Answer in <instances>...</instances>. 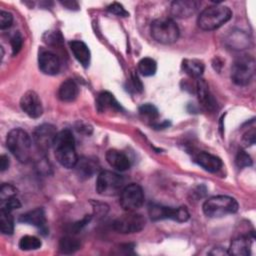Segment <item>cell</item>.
<instances>
[{
    "instance_id": "19",
    "label": "cell",
    "mask_w": 256,
    "mask_h": 256,
    "mask_svg": "<svg viewBox=\"0 0 256 256\" xmlns=\"http://www.w3.org/2000/svg\"><path fill=\"white\" fill-rule=\"evenodd\" d=\"M252 239L249 235H239L234 238L228 248V254L234 256H247L251 251Z\"/></svg>"
},
{
    "instance_id": "1",
    "label": "cell",
    "mask_w": 256,
    "mask_h": 256,
    "mask_svg": "<svg viewBox=\"0 0 256 256\" xmlns=\"http://www.w3.org/2000/svg\"><path fill=\"white\" fill-rule=\"evenodd\" d=\"M53 149L55 158L60 165L67 169L74 168L78 161V156L75 149V139L69 129H64L57 133Z\"/></svg>"
},
{
    "instance_id": "7",
    "label": "cell",
    "mask_w": 256,
    "mask_h": 256,
    "mask_svg": "<svg viewBox=\"0 0 256 256\" xmlns=\"http://www.w3.org/2000/svg\"><path fill=\"white\" fill-rule=\"evenodd\" d=\"M124 188V179L119 174L104 170L98 174L96 181V191L102 196H116Z\"/></svg>"
},
{
    "instance_id": "2",
    "label": "cell",
    "mask_w": 256,
    "mask_h": 256,
    "mask_svg": "<svg viewBox=\"0 0 256 256\" xmlns=\"http://www.w3.org/2000/svg\"><path fill=\"white\" fill-rule=\"evenodd\" d=\"M231 17L232 11L229 7L215 4L208 6L200 13L197 18V24L202 30L212 31L228 22Z\"/></svg>"
},
{
    "instance_id": "43",
    "label": "cell",
    "mask_w": 256,
    "mask_h": 256,
    "mask_svg": "<svg viewBox=\"0 0 256 256\" xmlns=\"http://www.w3.org/2000/svg\"><path fill=\"white\" fill-rule=\"evenodd\" d=\"M52 38H53V39H55V35H54ZM53 41H54V43H57V40H53Z\"/></svg>"
},
{
    "instance_id": "31",
    "label": "cell",
    "mask_w": 256,
    "mask_h": 256,
    "mask_svg": "<svg viewBox=\"0 0 256 256\" xmlns=\"http://www.w3.org/2000/svg\"><path fill=\"white\" fill-rule=\"evenodd\" d=\"M16 194H17V189L13 185L8 184V183H3L1 185V188H0V201L1 202L6 201L10 198L16 197Z\"/></svg>"
},
{
    "instance_id": "39",
    "label": "cell",
    "mask_w": 256,
    "mask_h": 256,
    "mask_svg": "<svg viewBox=\"0 0 256 256\" xmlns=\"http://www.w3.org/2000/svg\"><path fill=\"white\" fill-rule=\"evenodd\" d=\"M9 158L6 155H1L0 156V170L1 172H4L8 167H9Z\"/></svg>"
},
{
    "instance_id": "10",
    "label": "cell",
    "mask_w": 256,
    "mask_h": 256,
    "mask_svg": "<svg viewBox=\"0 0 256 256\" xmlns=\"http://www.w3.org/2000/svg\"><path fill=\"white\" fill-rule=\"evenodd\" d=\"M146 220L145 218L138 213L127 212L119 216L113 222V228L119 233L122 234H132L140 232L145 226Z\"/></svg>"
},
{
    "instance_id": "42",
    "label": "cell",
    "mask_w": 256,
    "mask_h": 256,
    "mask_svg": "<svg viewBox=\"0 0 256 256\" xmlns=\"http://www.w3.org/2000/svg\"><path fill=\"white\" fill-rule=\"evenodd\" d=\"M61 4L62 5H64L65 7H67L68 9H75L74 7H73V5L74 6H78V3L77 2H74V1H64V2H61Z\"/></svg>"
},
{
    "instance_id": "16",
    "label": "cell",
    "mask_w": 256,
    "mask_h": 256,
    "mask_svg": "<svg viewBox=\"0 0 256 256\" xmlns=\"http://www.w3.org/2000/svg\"><path fill=\"white\" fill-rule=\"evenodd\" d=\"M75 172L77 176L82 179H88L94 175L99 169V163L97 159L90 158V157H81L78 158L76 165L74 166Z\"/></svg>"
},
{
    "instance_id": "18",
    "label": "cell",
    "mask_w": 256,
    "mask_h": 256,
    "mask_svg": "<svg viewBox=\"0 0 256 256\" xmlns=\"http://www.w3.org/2000/svg\"><path fill=\"white\" fill-rule=\"evenodd\" d=\"M19 222L27 223L41 229L42 231H46L45 211L41 207L35 208L24 214H21L19 217Z\"/></svg>"
},
{
    "instance_id": "40",
    "label": "cell",
    "mask_w": 256,
    "mask_h": 256,
    "mask_svg": "<svg viewBox=\"0 0 256 256\" xmlns=\"http://www.w3.org/2000/svg\"><path fill=\"white\" fill-rule=\"evenodd\" d=\"M132 82H133V86L136 91H142V84H141L139 78L137 77V75L132 76Z\"/></svg>"
},
{
    "instance_id": "30",
    "label": "cell",
    "mask_w": 256,
    "mask_h": 256,
    "mask_svg": "<svg viewBox=\"0 0 256 256\" xmlns=\"http://www.w3.org/2000/svg\"><path fill=\"white\" fill-rule=\"evenodd\" d=\"M139 113L140 115L154 121L158 118L159 116V113H158V109L151 103H145V104H142L140 107H139Z\"/></svg>"
},
{
    "instance_id": "41",
    "label": "cell",
    "mask_w": 256,
    "mask_h": 256,
    "mask_svg": "<svg viewBox=\"0 0 256 256\" xmlns=\"http://www.w3.org/2000/svg\"><path fill=\"white\" fill-rule=\"evenodd\" d=\"M169 125H170L169 121H163L161 123H154L153 127L155 129H164V128H167Z\"/></svg>"
},
{
    "instance_id": "37",
    "label": "cell",
    "mask_w": 256,
    "mask_h": 256,
    "mask_svg": "<svg viewBox=\"0 0 256 256\" xmlns=\"http://www.w3.org/2000/svg\"><path fill=\"white\" fill-rule=\"evenodd\" d=\"M255 136H256L255 129H254V128L250 129L249 131H247V132L243 135V138H242L243 144H244L246 147L253 145V144L255 143Z\"/></svg>"
},
{
    "instance_id": "12",
    "label": "cell",
    "mask_w": 256,
    "mask_h": 256,
    "mask_svg": "<svg viewBox=\"0 0 256 256\" xmlns=\"http://www.w3.org/2000/svg\"><path fill=\"white\" fill-rule=\"evenodd\" d=\"M20 107L31 118H38L43 113V106L38 94L32 90L25 92L20 99Z\"/></svg>"
},
{
    "instance_id": "25",
    "label": "cell",
    "mask_w": 256,
    "mask_h": 256,
    "mask_svg": "<svg viewBox=\"0 0 256 256\" xmlns=\"http://www.w3.org/2000/svg\"><path fill=\"white\" fill-rule=\"evenodd\" d=\"M182 69L191 78H200L204 72L205 65L198 59H184L182 61Z\"/></svg>"
},
{
    "instance_id": "27",
    "label": "cell",
    "mask_w": 256,
    "mask_h": 256,
    "mask_svg": "<svg viewBox=\"0 0 256 256\" xmlns=\"http://www.w3.org/2000/svg\"><path fill=\"white\" fill-rule=\"evenodd\" d=\"M138 71L143 76H146V77L152 76L157 71V63L154 59H152L150 57L142 58L138 62Z\"/></svg>"
},
{
    "instance_id": "11",
    "label": "cell",
    "mask_w": 256,
    "mask_h": 256,
    "mask_svg": "<svg viewBox=\"0 0 256 256\" xmlns=\"http://www.w3.org/2000/svg\"><path fill=\"white\" fill-rule=\"evenodd\" d=\"M57 133L55 126L52 124L45 123L36 127L33 132V141L37 149L42 152H47L53 147Z\"/></svg>"
},
{
    "instance_id": "17",
    "label": "cell",
    "mask_w": 256,
    "mask_h": 256,
    "mask_svg": "<svg viewBox=\"0 0 256 256\" xmlns=\"http://www.w3.org/2000/svg\"><path fill=\"white\" fill-rule=\"evenodd\" d=\"M194 161L204 170L211 173L217 172L222 167V161L219 157L205 151L196 153L194 155Z\"/></svg>"
},
{
    "instance_id": "35",
    "label": "cell",
    "mask_w": 256,
    "mask_h": 256,
    "mask_svg": "<svg viewBox=\"0 0 256 256\" xmlns=\"http://www.w3.org/2000/svg\"><path fill=\"white\" fill-rule=\"evenodd\" d=\"M107 11L110 12L111 14H114V15L120 16V17H127L129 15V13L125 10L123 5H121L120 3H117V2L110 4L107 7Z\"/></svg>"
},
{
    "instance_id": "21",
    "label": "cell",
    "mask_w": 256,
    "mask_h": 256,
    "mask_svg": "<svg viewBox=\"0 0 256 256\" xmlns=\"http://www.w3.org/2000/svg\"><path fill=\"white\" fill-rule=\"evenodd\" d=\"M106 161L118 171H126L130 168V160L127 155L116 149H110L106 152Z\"/></svg>"
},
{
    "instance_id": "38",
    "label": "cell",
    "mask_w": 256,
    "mask_h": 256,
    "mask_svg": "<svg viewBox=\"0 0 256 256\" xmlns=\"http://www.w3.org/2000/svg\"><path fill=\"white\" fill-rule=\"evenodd\" d=\"M90 219H91V216H90V215H86L82 220H80V221L74 223V224L72 225V229H73L74 231H76V232L79 231V230H81L86 224L89 223Z\"/></svg>"
},
{
    "instance_id": "28",
    "label": "cell",
    "mask_w": 256,
    "mask_h": 256,
    "mask_svg": "<svg viewBox=\"0 0 256 256\" xmlns=\"http://www.w3.org/2000/svg\"><path fill=\"white\" fill-rule=\"evenodd\" d=\"M0 229L4 235H11L13 233L14 220L11 212L0 210Z\"/></svg>"
},
{
    "instance_id": "6",
    "label": "cell",
    "mask_w": 256,
    "mask_h": 256,
    "mask_svg": "<svg viewBox=\"0 0 256 256\" xmlns=\"http://www.w3.org/2000/svg\"><path fill=\"white\" fill-rule=\"evenodd\" d=\"M151 35L155 41L161 44H172L179 38V28L171 18H159L152 22Z\"/></svg>"
},
{
    "instance_id": "26",
    "label": "cell",
    "mask_w": 256,
    "mask_h": 256,
    "mask_svg": "<svg viewBox=\"0 0 256 256\" xmlns=\"http://www.w3.org/2000/svg\"><path fill=\"white\" fill-rule=\"evenodd\" d=\"M80 248V242L70 236H66L59 241V251L63 254H72Z\"/></svg>"
},
{
    "instance_id": "36",
    "label": "cell",
    "mask_w": 256,
    "mask_h": 256,
    "mask_svg": "<svg viewBox=\"0 0 256 256\" xmlns=\"http://www.w3.org/2000/svg\"><path fill=\"white\" fill-rule=\"evenodd\" d=\"M13 23V16L11 13L1 10L0 11V28L7 29Z\"/></svg>"
},
{
    "instance_id": "15",
    "label": "cell",
    "mask_w": 256,
    "mask_h": 256,
    "mask_svg": "<svg viewBox=\"0 0 256 256\" xmlns=\"http://www.w3.org/2000/svg\"><path fill=\"white\" fill-rule=\"evenodd\" d=\"M196 92L199 103L208 111H214L217 107V102L213 97L207 82L204 79H198L196 84Z\"/></svg>"
},
{
    "instance_id": "24",
    "label": "cell",
    "mask_w": 256,
    "mask_h": 256,
    "mask_svg": "<svg viewBox=\"0 0 256 256\" xmlns=\"http://www.w3.org/2000/svg\"><path fill=\"white\" fill-rule=\"evenodd\" d=\"M96 105H97V109L99 112H105L107 110L120 111L122 109L120 104L115 99V97L107 91L101 92L98 95Z\"/></svg>"
},
{
    "instance_id": "4",
    "label": "cell",
    "mask_w": 256,
    "mask_h": 256,
    "mask_svg": "<svg viewBox=\"0 0 256 256\" xmlns=\"http://www.w3.org/2000/svg\"><path fill=\"white\" fill-rule=\"evenodd\" d=\"M238 207L239 205L235 198L226 195H218L207 199L203 203L202 209L207 217L219 218L236 213Z\"/></svg>"
},
{
    "instance_id": "5",
    "label": "cell",
    "mask_w": 256,
    "mask_h": 256,
    "mask_svg": "<svg viewBox=\"0 0 256 256\" xmlns=\"http://www.w3.org/2000/svg\"><path fill=\"white\" fill-rule=\"evenodd\" d=\"M255 75V59L251 55H242L231 66V79L239 86L248 85Z\"/></svg>"
},
{
    "instance_id": "34",
    "label": "cell",
    "mask_w": 256,
    "mask_h": 256,
    "mask_svg": "<svg viewBox=\"0 0 256 256\" xmlns=\"http://www.w3.org/2000/svg\"><path fill=\"white\" fill-rule=\"evenodd\" d=\"M20 207H21L20 201L16 197H13V198H10L6 201L1 202V209L0 210L7 211V212H12L13 210H16Z\"/></svg>"
},
{
    "instance_id": "3",
    "label": "cell",
    "mask_w": 256,
    "mask_h": 256,
    "mask_svg": "<svg viewBox=\"0 0 256 256\" xmlns=\"http://www.w3.org/2000/svg\"><path fill=\"white\" fill-rule=\"evenodd\" d=\"M6 145L12 155L21 163H27L31 158V139L21 128L12 129L6 138Z\"/></svg>"
},
{
    "instance_id": "33",
    "label": "cell",
    "mask_w": 256,
    "mask_h": 256,
    "mask_svg": "<svg viewBox=\"0 0 256 256\" xmlns=\"http://www.w3.org/2000/svg\"><path fill=\"white\" fill-rule=\"evenodd\" d=\"M11 48H12V54L16 55L22 48L23 45V37L20 32L14 33V35L11 37Z\"/></svg>"
},
{
    "instance_id": "13",
    "label": "cell",
    "mask_w": 256,
    "mask_h": 256,
    "mask_svg": "<svg viewBox=\"0 0 256 256\" xmlns=\"http://www.w3.org/2000/svg\"><path fill=\"white\" fill-rule=\"evenodd\" d=\"M38 66L44 74L55 75L60 70V60L52 51L41 49L38 55Z\"/></svg>"
},
{
    "instance_id": "8",
    "label": "cell",
    "mask_w": 256,
    "mask_h": 256,
    "mask_svg": "<svg viewBox=\"0 0 256 256\" xmlns=\"http://www.w3.org/2000/svg\"><path fill=\"white\" fill-rule=\"evenodd\" d=\"M148 215L153 221L170 219L182 223L189 219V212L184 206L171 208L159 204H151L148 207Z\"/></svg>"
},
{
    "instance_id": "20",
    "label": "cell",
    "mask_w": 256,
    "mask_h": 256,
    "mask_svg": "<svg viewBox=\"0 0 256 256\" xmlns=\"http://www.w3.org/2000/svg\"><path fill=\"white\" fill-rule=\"evenodd\" d=\"M225 43L233 50H243L249 47L250 38L244 31L234 29L227 35Z\"/></svg>"
},
{
    "instance_id": "23",
    "label": "cell",
    "mask_w": 256,
    "mask_h": 256,
    "mask_svg": "<svg viewBox=\"0 0 256 256\" xmlns=\"http://www.w3.org/2000/svg\"><path fill=\"white\" fill-rule=\"evenodd\" d=\"M79 93V88L76 82L72 79H67L60 85L58 89V98L63 102L74 101Z\"/></svg>"
},
{
    "instance_id": "29",
    "label": "cell",
    "mask_w": 256,
    "mask_h": 256,
    "mask_svg": "<svg viewBox=\"0 0 256 256\" xmlns=\"http://www.w3.org/2000/svg\"><path fill=\"white\" fill-rule=\"evenodd\" d=\"M41 245H42L41 240L35 236L26 235L19 240V248L24 251L37 250L41 247Z\"/></svg>"
},
{
    "instance_id": "9",
    "label": "cell",
    "mask_w": 256,
    "mask_h": 256,
    "mask_svg": "<svg viewBox=\"0 0 256 256\" xmlns=\"http://www.w3.org/2000/svg\"><path fill=\"white\" fill-rule=\"evenodd\" d=\"M144 203V192L140 185L131 183L120 192V205L126 212H132L139 209Z\"/></svg>"
},
{
    "instance_id": "22",
    "label": "cell",
    "mask_w": 256,
    "mask_h": 256,
    "mask_svg": "<svg viewBox=\"0 0 256 256\" xmlns=\"http://www.w3.org/2000/svg\"><path fill=\"white\" fill-rule=\"evenodd\" d=\"M69 46L76 60L83 67H88L91 58V53L88 46L81 40H72L69 43Z\"/></svg>"
},
{
    "instance_id": "14",
    "label": "cell",
    "mask_w": 256,
    "mask_h": 256,
    "mask_svg": "<svg viewBox=\"0 0 256 256\" xmlns=\"http://www.w3.org/2000/svg\"><path fill=\"white\" fill-rule=\"evenodd\" d=\"M200 2L195 0H177L171 3L170 11L174 17L188 18L198 10Z\"/></svg>"
},
{
    "instance_id": "32",
    "label": "cell",
    "mask_w": 256,
    "mask_h": 256,
    "mask_svg": "<svg viewBox=\"0 0 256 256\" xmlns=\"http://www.w3.org/2000/svg\"><path fill=\"white\" fill-rule=\"evenodd\" d=\"M235 163L239 168L249 167L252 165V158L246 151L239 150L235 158Z\"/></svg>"
}]
</instances>
